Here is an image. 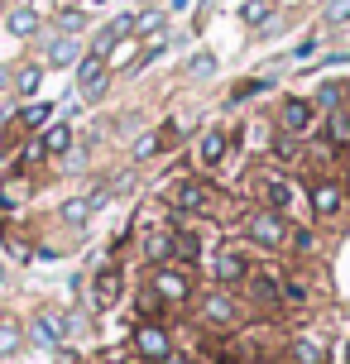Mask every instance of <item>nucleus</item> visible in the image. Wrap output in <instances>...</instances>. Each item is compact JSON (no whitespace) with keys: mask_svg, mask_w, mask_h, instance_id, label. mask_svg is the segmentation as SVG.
I'll use <instances>...</instances> for the list:
<instances>
[{"mask_svg":"<svg viewBox=\"0 0 350 364\" xmlns=\"http://www.w3.org/2000/svg\"><path fill=\"white\" fill-rule=\"evenodd\" d=\"M245 235L255 240V245H264V250H278L283 240H288V225H283V216L278 211H250V220H245Z\"/></svg>","mask_w":350,"mask_h":364,"instance_id":"obj_1","label":"nucleus"},{"mask_svg":"<svg viewBox=\"0 0 350 364\" xmlns=\"http://www.w3.org/2000/svg\"><path fill=\"white\" fill-rule=\"evenodd\" d=\"M101 91H106V58L92 53V58H82V63H77V96L96 101Z\"/></svg>","mask_w":350,"mask_h":364,"instance_id":"obj_2","label":"nucleus"},{"mask_svg":"<svg viewBox=\"0 0 350 364\" xmlns=\"http://www.w3.org/2000/svg\"><path fill=\"white\" fill-rule=\"evenodd\" d=\"M317 120V106L312 101H302V96H288L283 106H278V125L288 129V134H307Z\"/></svg>","mask_w":350,"mask_h":364,"instance_id":"obj_3","label":"nucleus"},{"mask_svg":"<svg viewBox=\"0 0 350 364\" xmlns=\"http://www.w3.org/2000/svg\"><path fill=\"white\" fill-rule=\"evenodd\" d=\"M120 292H125V273L115 269V264H106V269L92 278V302H96V307H115Z\"/></svg>","mask_w":350,"mask_h":364,"instance_id":"obj_4","label":"nucleus"},{"mask_svg":"<svg viewBox=\"0 0 350 364\" xmlns=\"http://www.w3.org/2000/svg\"><path fill=\"white\" fill-rule=\"evenodd\" d=\"M173 201H178V211H211V206H216V192H211L206 182L187 178V182H178Z\"/></svg>","mask_w":350,"mask_h":364,"instance_id":"obj_5","label":"nucleus"},{"mask_svg":"<svg viewBox=\"0 0 350 364\" xmlns=\"http://www.w3.org/2000/svg\"><path fill=\"white\" fill-rule=\"evenodd\" d=\"M149 288L159 292L164 302H183L187 292H192V283H187V273H183V269H159V273H154V283H149Z\"/></svg>","mask_w":350,"mask_h":364,"instance_id":"obj_6","label":"nucleus"},{"mask_svg":"<svg viewBox=\"0 0 350 364\" xmlns=\"http://www.w3.org/2000/svg\"><path fill=\"white\" fill-rule=\"evenodd\" d=\"M134 350H139L144 360H164V355H173V341H168L164 326H139L134 331Z\"/></svg>","mask_w":350,"mask_h":364,"instance_id":"obj_7","label":"nucleus"},{"mask_svg":"<svg viewBox=\"0 0 350 364\" xmlns=\"http://www.w3.org/2000/svg\"><path fill=\"white\" fill-rule=\"evenodd\" d=\"M202 316H206V321H221V326H235L240 307H235V297H230V292H211V297L202 302Z\"/></svg>","mask_w":350,"mask_h":364,"instance_id":"obj_8","label":"nucleus"},{"mask_svg":"<svg viewBox=\"0 0 350 364\" xmlns=\"http://www.w3.org/2000/svg\"><path fill=\"white\" fill-rule=\"evenodd\" d=\"M259 197H264V206H269V211H283V206L293 201V187L278 178V173H264V178H259Z\"/></svg>","mask_w":350,"mask_h":364,"instance_id":"obj_9","label":"nucleus"},{"mask_svg":"<svg viewBox=\"0 0 350 364\" xmlns=\"http://www.w3.org/2000/svg\"><path fill=\"white\" fill-rule=\"evenodd\" d=\"M125 34H134V15H120V19H115V24H106V29L96 34L92 53H101V58H106V53H111V48H115V43H120V38H125Z\"/></svg>","mask_w":350,"mask_h":364,"instance_id":"obj_10","label":"nucleus"},{"mask_svg":"<svg viewBox=\"0 0 350 364\" xmlns=\"http://www.w3.org/2000/svg\"><path fill=\"white\" fill-rule=\"evenodd\" d=\"M341 201H346V192L336 187V182H312V211H322V216H336L341 211Z\"/></svg>","mask_w":350,"mask_h":364,"instance_id":"obj_11","label":"nucleus"},{"mask_svg":"<svg viewBox=\"0 0 350 364\" xmlns=\"http://www.w3.org/2000/svg\"><path fill=\"white\" fill-rule=\"evenodd\" d=\"M216 278H221V283H240V278H250V264L240 255H230V250H221V255H216Z\"/></svg>","mask_w":350,"mask_h":364,"instance_id":"obj_12","label":"nucleus"},{"mask_svg":"<svg viewBox=\"0 0 350 364\" xmlns=\"http://www.w3.org/2000/svg\"><path fill=\"white\" fill-rule=\"evenodd\" d=\"M293 364H327V346L317 336H297L293 341Z\"/></svg>","mask_w":350,"mask_h":364,"instance_id":"obj_13","label":"nucleus"},{"mask_svg":"<svg viewBox=\"0 0 350 364\" xmlns=\"http://www.w3.org/2000/svg\"><path fill=\"white\" fill-rule=\"evenodd\" d=\"M48 115H53V110L43 106V101H38V106H24V110L15 115V120H10V134H5V139H15L19 129H38L43 120H48Z\"/></svg>","mask_w":350,"mask_h":364,"instance_id":"obj_14","label":"nucleus"},{"mask_svg":"<svg viewBox=\"0 0 350 364\" xmlns=\"http://www.w3.org/2000/svg\"><path fill=\"white\" fill-rule=\"evenodd\" d=\"M327 134H332L336 149H350V106H336L332 120H327Z\"/></svg>","mask_w":350,"mask_h":364,"instance_id":"obj_15","label":"nucleus"},{"mask_svg":"<svg viewBox=\"0 0 350 364\" xmlns=\"http://www.w3.org/2000/svg\"><path fill=\"white\" fill-rule=\"evenodd\" d=\"M226 144H230V139H226L221 129H206V134H202V164H221Z\"/></svg>","mask_w":350,"mask_h":364,"instance_id":"obj_16","label":"nucleus"},{"mask_svg":"<svg viewBox=\"0 0 350 364\" xmlns=\"http://www.w3.org/2000/svg\"><path fill=\"white\" fill-rule=\"evenodd\" d=\"M19 346H24V331H19V321L0 316V355H15Z\"/></svg>","mask_w":350,"mask_h":364,"instance_id":"obj_17","label":"nucleus"},{"mask_svg":"<svg viewBox=\"0 0 350 364\" xmlns=\"http://www.w3.org/2000/svg\"><path fill=\"white\" fill-rule=\"evenodd\" d=\"M68 144H73V129L68 125H48L43 129V154H68Z\"/></svg>","mask_w":350,"mask_h":364,"instance_id":"obj_18","label":"nucleus"},{"mask_svg":"<svg viewBox=\"0 0 350 364\" xmlns=\"http://www.w3.org/2000/svg\"><path fill=\"white\" fill-rule=\"evenodd\" d=\"M144 255L164 264V259L173 255V230H159V235H149V240H144Z\"/></svg>","mask_w":350,"mask_h":364,"instance_id":"obj_19","label":"nucleus"},{"mask_svg":"<svg viewBox=\"0 0 350 364\" xmlns=\"http://www.w3.org/2000/svg\"><path fill=\"white\" fill-rule=\"evenodd\" d=\"M250 292H255L259 302H274V297H278V283L269 278V273H250Z\"/></svg>","mask_w":350,"mask_h":364,"instance_id":"obj_20","label":"nucleus"},{"mask_svg":"<svg viewBox=\"0 0 350 364\" xmlns=\"http://www.w3.org/2000/svg\"><path fill=\"white\" fill-rule=\"evenodd\" d=\"M34 29H38V15H34V10H15V15H10V34L29 38Z\"/></svg>","mask_w":350,"mask_h":364,"instance_id":"obj_21","label":"nucleus"},{"mask_svg":"<svg viewBox=\"0 0 350 364\" xmlns=\"http://www.w3.org/2000/svg\"><path fill=\"white\" fill-rule=\"evenodd\" d=\"M38 82H43V73H38L34 63H29V68H19V73H15V87H19V96H34V91H38Z\"/></svg>","mask_w":350,"mask_h":364,"instance_id":"obj_22","label":"nucleus"},{"mask_svg":"<svg viewBox=\"0 0 350 364\" xmlns=\"http://www.w3.org/2000/svg\"><path fill=\"white\" fill-rule=\"evenodd\" d=\"M173 255H178V259H197V255H202L197 235H183V230H173Z\"/></svg>","mask_w":350,"mask_h":364,"instance_id":"obj_23","label":"nucleus"},{"mask_svg":"<svg viewBox=\"0 0 350 364\" xmlns=\"http://www.w3.org/2000/svg\"><path fill=\"white\" fill-rule=\"evenodd\" d=\"M63 216L73 220V225H82V220L92 216V201H87V197H77V201H68V206H63Z\"/></svg>","mask_w":350,"mask_h":364,"instance_id":"obj_24","label":"nucleus"},{"mask_svg":"<svg viewBox=\"0 0 350 364\" xmlns=\"http://www.w3.org/2000/svg\"><path fill=\"white\" fill-rule=\"evenodd\" d=\"M341 101H346V91L336 87V82H327V87L317 91V106H327V110H336V106H341Z\"/></svg>","mask_w":350,"mask_h":364,"instance_id":"obj_25","label":"nucleus"},{"mask_svg":"<svg viewBox=\"0 0 350 364\" xmlns=\"http://www.w3.org/2000/svg\"><path fill=\"white\" fill-rule=\"evenodd\" d=\"M48 58H53L58 68H68V63L77 58V43H73V38H58V43H53V53H48Z\"/></svg>","mask_w":350,"mask_h":364,"instance_id":"obj_26","label":"nucleus"},{"mask_svg":"<svg viewBox=\"0 0 350 364\" xmlns=\"http://www.w3.org/2000/svg\"><path fill=\"white\" fill-rule=\"evenodd\" d=\"M187 73H192V77H211V73H216V63H211V53H197L192 63H187Z\"/></svg>","mask_w":350,"mask_h":364,"instance_id":"obj_27","label":"nucleus"},{"mask_svg":"<svg viewBox=\"0 0 350 364\" xmlns=\"http://www.w3.org/2000/svg\"><path fill=\"white\" fill-rule=\"evenodd\" d=\"M350 19V0H332L327 5V24H346Z\"/></svg>","mask_w":350,"mask_h":364,"instance_id":"obj_28","label":"nucleus"},{"mask_svg":"<svg viewBox=\"0 0 350 364\" xmlns=\"http://www.w3.org/2000/svg\"><path fill=\"white\" fill-rule=\"evenodd\" d=\"M264 15H269V0H245V19L250 24H264Z\"/></svg>","mask_w":350,"mask_h":364,"instance_id":"obj_29","label":"nucleus"},{"mask_svg":"<svg viewBox=\"0 0 350 364\" xmlns=\"http://www.w3.org/2000/svg\"><path fill=\"white\" fill-rule=\"evenodd\" d=\"M159 149H164V139H159V134H149V139H139V144H134V159H154Z\"/></svg>","mask_w":350,"mask_h":364,"instance_id":"obj_30","label":"nucleus"},{"mask_svg":"<svg viewBox=\"0 0 350 364\" xmlns=\"http://www.w3.org/2000/svg\"><path fill=\"white\" fill-rule=\"evenodd\" d=\"M264 87H269L264 77H259V82H240V87H235V96H230V101H250V96H255V91H264Z\"/></svg>","mask_w":350,"mask_h":364,"instance_id":"obj_31","label":"nucleus"},{"mask_svg":"<svg viewBox=\"0 0 350 364\" xmlns=\"http://www.w3.org/2000/svg\"><path fill=\"white\" fill-rule=\"evenodd\" d=\"M274 154H278V159H293V154H297V139L288 134V129H283V139L274 144Z\"/></svg>","mask_w":350,"mask_h":364,"instance_id":"obj_32","label":"nucleus"},{"mask_svg":"<svg viewBox=\"0 0 350 364\" xmlns=\"http://www.w3.org/2000/svg\"><path fill=\"white\" fill-rule=\"evenodd\" d=\"M288 302H307V288H302L297 278H293V283H288Z\"/></svg>","mask_w":350,"mask_h":364,"instance_id":"obj_33","label":"nucleus"},{"mask_svg":"<svg viewBox=\"0 0 350 364\" xmlns=\"http://www.w3.org/2000/svg\"><path fill=\"white\" fill-rule=\"evenodd\" d=\"M317 53V38H302V43H297V53L293 58H312Z\"/></svg>","mask_w":350,"mask_h":364,"instance_id":"obj_34","label":"nucleus"},{"mask_svg":"<svg viewBox=\"0 0 350 364\" xmlns=\"http://www.w3.org/2000/svg\"><path fill=\"white\" fill-rule=\"evenodd\" d=\"M159 364H192V360H187V355H164Z\"/></svg>","mask_w":350,"mask_h":364,"instance_id":"obj_35","label":"nucleus"},{"mask_svg":"<svg viewBox=\"0 0 350 364\" xmlns=\"http://www.w3.org/2000/svg\"><path fill=\"white\" fill-rule=\"evenodd\" d=\"M346 364H350V341H346Z\"/></svg>","mask_w":350,"mask_h":364,"instance_id":"obj_36","label":"nucleus"},{"mask_svg":"<svg viewBox=\"0 0 350 364\" xmlns=\"http://www.w3.org/2000/svg\"><path fill=\"white\" fill-rule=\"evenodd\" d=\"M0 87H5V68H0Z\"/></svg>","mask_w":350,"mask_h":364,"instance_id":"obj_37","label":"nucleus"},{"mask_svg":"<svg viewBox=\"0 0 350 364\" xmlns=\"http://www.w3.org/2000/svg\"><path fill=\"white\" fill-rule=\"evenodd\" d=\"M0 278H5V264H0Z\"/></svg>","mask_w":350,"mask_h":364,"instance_id":"obj_38","label":"nucleus"}]
</instances>
